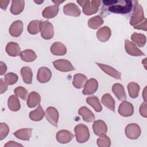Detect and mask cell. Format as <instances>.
I'll return each mask as SVG.
<instances>
[{
  "label": "cell",
  "mask_w": 147,
  "mask_h": 147,
  "mask_svg": "<svg viewBox=\"0 0 147 147\" xmlns=\"http://www.w3.org/2000/svg\"><path fill=\"white\" fill-rule=\"evenodd\" d=\"M103 5L109 6L108 10L111 13L118 14H126L133 8L131 1H103Z\"/></svg>",
  "instance_id": "obj_1"
},
{
  "label": "cell",
  "mask_w": 147,
  "mask_h": 147,
  "mask_svg": "<svg viewBox=\"0 0 147 147\" xmlns=\"http://www.w3.org/2000/svg\"><path fill=\"white\" fill-rule=\"evenodd\" d=\"M77 2L82 7L83 13L90 16L96 13L100 5V1H77Z\"/></svg>",
  "instance_id": "obj_2"
},
{
  "label": "cell",
  "mask_w": 147,
  "mask_h": 147,
  "mask_svg": "<svg viewBox=\"0 0 147 147\" xmlns=\"http://www.w3.org/2000/svg\"><path fill=\"white\" fill-rule=\"evenodd\" d=\"M145 18L142 7L137 1H135L133 13L130 20V24L134 27L140 24Z\"/></svg>",
  "instance_id": "obj_3"
},
{
  "label": "cell",
  "mask_w": 147,
  "mask_h": 147,
  "mask_svg": "<svg viewBox=\"0 0 147 147\" xmlns=\"http://www.w3.org/2000/svg\"><path fill=\"white\" fill-rule=\"evenodd\" d=\"M75 134L76 141L79 143H84L87 141L90 138L88 128L83 124H79L75 127Z\"/></svg>",
  "instance_id": "obj_4"
},
{
  "label": "cell",
  "mask_w": 147,
  "mask_h": 147,
  "mask_svg": "<svg viewBox=\"0 0 147 147\" xmlns=\"http://www.w3.org/2000/svg\"><path fill=\"white\" fill-rule=\"evenodd\" d=\"M41 37L45 40H49L54 36V28L53 25L48 21H41L40 26Z\"/></svg>",
  "instance_id": "obj_5"
},
{
  "label": "cell",
  "mask_w": 147,
  "mask_h": 147,
  "mask_svg": "<svg viewBox=\"0 0 147 147\" xmlns=\"http://www.w3.org/2000/svg\"><path fill=\"white\" fill-rule=\"evenodd\" d=\"M125 132L127 138L131 140H136L140 136L141 131L139 125L136 123H132L126 126Z\"/></svg>",
  "instance_id": "obj_6"
},
{
  "label": "cell",
  "mask_w": 147,
  "mask_h": 147,
  "mask_svg": "<svg viewBox=\"0 0 147 147\" xmlns=\"http://www.w3.org/2000/svg\"><path fill=\"white\" fill-rule=\"evenodd\" d=\"M54 67L61 72H69L75 69L71 63L65 59H59L53 61Z\"/></svg>",
  "instance_id": "obj_7"
},
{
  "label": "cell",
  "mask_w": 147,
  "mask_h": 147,
  "mask_svg": "<svg viewBox=\"0 0 147 147\" xmlns=\"http://www.w3.org/2000/svg\"><path fill=\"white\" fill-rule=\"evenodd\" d=\"M45 115L49 123L56 127L57 126L59 115L56 108L54 107H48L45 111Z\"/></svg>",
  "instance_id": "obj_8"
},
{
  "label": "cell",
  "mask_w": 147,
  "mask_h": 147,
  "mask_svg": "<svg viewBox=\"0 0 147 147\" xmlns=\"http://www.w3.org/2000/svg\"><path fill=\"white\" fill-rule=\"evenodd\" d=\"M119 114L123 117H130L134 113V107L133 105L127 101L123 100L118 107Z\"/></svg>",
  "instance_id": "obj_9"
},
{
  "label": "cell",
  "mask_w": 147,
  "mask_h": 147,
  "mask_svg": "<svg viewBox=\"0 0 147 147\" xmlns=\"http://www.w3.org/2000/svg\"><path fill=\"white\" fill-rule=\"evenodd\" d=\"M52 77L51 70L46 67H40L37 72V79L41 83H45L49 82Z\"/></svg>",
  "instance_id": "obj_10"
},
{
  "label": "cell",
  "mask_w": 147,
  "mask_h": 147,
  "mask_svg": "<svg viewBox=\"0 0 147 147\" xmlns=\"http://www.w3.org/2000/svg\"><path fill=\"white\" fill-rule=\"evenodd\" d=\"M125 48L127 53L133 56H144L145 54L137 46L129 40L125 41Z\"/></svg>",
  "instance_id": "obj_11"
},
{
  "label": "cell",
  "mask_w": 147,
  "mask_h": 147,
  "mask_svg": "<svg viewBox=\"0 0 147 147\" xmlns=\"http://www.w3.org/2000/svg\"><path fill=\"white\" fill-rule=\"evenodd\" d=\"M98 88V81L94 78H91L87 80L82 93L84 95L92 94L96 91Z\"/></svg>",
  "instance_id": "obj_12"
},
{
  "label": "cell",
  "mask_w": 147,
  "mask_h": 147,
  "mask_svg": "<svg viewBox=\"0 0 147 147\" xmlns=\"http://www.w3.org/2000/svg\"><path fill=\"white\" fill-rule=\"evenodd\" d=\"M63 12L65 15L73 17H78L81 13L78 6L72 2L66 4L63 7Z\"/></svg>",
  "instance_id": "obj_13"
},
{
  "label": "cell",
  "mask_w": 147,
  "mask_h": 147,
  "mask_svg": "<svg viewBox=\"0 0 147 147\" xmlns=\"http://www.w3.org/2000/svg\"><path fill=\"white\" fill-rule=\"evenodd\" d=\"M96 64L103 72L110 75V76L116 79H121V73L116 70L115 68H113L112 67L99 63H96Z\"/></svg>",
  "instance_id": "obj_14"
},
{
  "label": "cell",
  "mask_w": 147,
  "mask_h": 147,
  "mask_svg": "<svg viewBox=\"0 0 147 147\" xmlns=\"http://www.w3.org/2000/svg\"><path fill=\"white\" fill-rule=\"evenodd\" d=\"M74 137V135L67 130H61L57 131L56 136L57 141L61 144H67L70 142Z\"/></svg>",
  "instance_id": "obj_15"
},
{
  "label": "cell",
  "mask_w": 147,
  "mask_h": 147,
  "mask_svg": "<svg viewBox=\"0 0 147 147\" xmlns=\"http://www.w3.org/2000/svg\"><path fill=\"white\" fill-rule=\"evenodd\" d=\"M9 33L13 37L20 36L23 31V23L20 20H17L13 22L9 28Z\"/></svg>",
  "instance_id": "obj_16"
},
{
  "label": "cell",
  "mask_w": 147,
  "mask_h": 147,
  "mask_svg": "<svg viewBox=\"0 0 147 147\" xmlns=\"http://www.w3.org/2000/svg\"><path fill=\"white\" fill-rule=\"evenodd\" d=\"M92 129L94 133L99 136L106 134L107 130V125L102 120L95 121L92 125Z\"/></svg>",
  "instance_id": "obj_17"
},
{
  "label": "cell",
  "mask_w": 147,
  "mask_h": 147,
  "mask_svg": "<svg viewBox=\"0 0 147 147\" xmlns=\"http://www.w3.org/2000/svg\"><path fill=\"white\" fill-rule=\"evenodd\" d=\"M51 53L56 56H63L67 53V48L63 43L60 42H53L51 48Z\"/></svg>",
  "instance_id": "obj_18"
},
{
  "label": "cell",
  "mask_w": 147,
  "mask_h": 147,
  "mask_svg": "<svg viewBox=\"0 0 147 147\" xmlns=\"http://www.w3.org/2000/svg\"><path fill=\"white\" fill-rule=\"evenodd\" d=\"M111 35V30L110 28L107 26H105L100 28L96 32V37L101 42L107 41Z\"/></svg>",
  "instance_id": "obj_19"
},
{
  "label": "cell",
  "mask_w": 147,
  "mask_h": 147,
  "mask_svg": "<svg viewBox=\"0 0 147 147\" xmlns=\"http://www.w3.org/2000/svg\"><path fill=\"white\" fill-rule=\"evenodd\" d=\"M78 114L81 115L83 119L87 122H91L95 119V115L93 113L85 106H83L79 109Z\"/></svg>",
  "instance_id": "obj_20"
},
{
  "label": "cell",
  "mask_w": 147,
  "mask_h": 147,
  "mask_svg": "<svg viewBox=\"0 0 147 147\" xmlns=\"http://www.w3.org/2000/svg\"><path fill=\"white\" fill-rule=\"evenodd\" d=\"M6 51L7 53L13 57L20 55L21 49L19 45L17 42H9L6 47Z\"/></svg>",
  "instance_id": "obj_21"
},
{
  "label": "cell",
  "mask_w": 147,
  "mask_h": 147,
  "mask_svg": "<svg viewBox=\"0 0 147 147\" xmlns=\"http://www.w3.org/2000/svg\"><path fill=\"white\" fill-rule=\"evenodd\" d=\"M41 101V97L38 93L35 91L31 92L28 97L26 104L29 108H33L38 105Z\"/></svg>",
  "instance_id": "obj_22"
},
{
  "label": "cell",
  "mask_w": 147,
  "mask_h": 147,
  "mask_svg": "<svg viewBox=\"0 0 147 147\" xmlns=\"http://www.w3.org/2000/svg\"><path fill=\"white\" fill-rule=\"evenodd\" d=\"M59 10V5H54L49 6L44 8L42 11V15L45 18H52L57 14Z\"/></svg>",
  "instance_id": "obj_23"
},
{
  "label": "cell",
  "mask_w": 147,
  "mask_h": 147,
  "mask_svg": "<svg viewBox=\"0 0 147 147\" xmlns=\"http://www.w3.org/2000/svg\"><path fill=\"white\" fill-rule=\"evenodd\" d=\"M112 91L119 100L122 101L126 100V94L125 92L124 88L121 84H114L112 87Z\"/></svg>",
  "instance_id": "obj_24"
},
{
  "label": "cell",
  "mask_w": 147,
  "mask_h": 147,
  "mask_svg": "<svg viewBox=\"0 0 147 147\" xmlns=\"http://www.w3.org/2000/svg\"><path fill=\"white\" fill-rule=\"evenodd\" d=\"M25 1L24 0H13L11 1L10 12L14 15L20 14L24 10Z\"/></svg>",
  "instance_id": "obj_25"
},
{
  "label": "cell",
  "mask_w": 147,
  "mask_h": 147,
  "mask_svg": "<svg viewBox=\"0 0 147 147\" xmlns=\"http://www.w3.org/2000/svg\"><path fill=\"white\" fill-rule=\"evenodd\" d=\"M32 131V129L31 128H24L15 131L13 134L15 137L20 140L28 141L31 137Z\"/></svg>",
  "instance_id": "obj_26"
},
{
  "label": "cell",
  "mask_w": 147,
  "mask_h": 147,
  "mask_svg": "<svg viewBox=\"0 0 147 147\" xmlns=\"http://www.w3.org/2000/svg\"><path fill=\"white\" fill-rule=\"evenodd\" d=\"M87 78L86 75L82 74H76L74 76L72 84L76 88H82L86 84Z\"/></svg>",
  "instance_id": "obj_27"
},
{
  "label": "cell",
  "mask_w": 147,
  "mask_h": 147,
  "mask_svg": "<svg viewBox=\"0 0 147 147\" xmlns=\"http://www.w3.org/2000/svg\"><path fill=\"white\" fill-rule=\"evenodd\" d=\"M44 115V111L40 105H38V106L35 110L30 111L29 113L30 119L34 121H39L42 119Z\"/></svg>",
  "instance_id": "obj_28"
},
{
  "label": "cell",
  "mask_w": 147,
  "mask_h": 147,
  "mask_svg": "<svg viewBox=\"0 0 147 147\" xmlns=\"http://www.w3.org/2000/svg\"><path fill=\"white\" fill-rule=\"evenodd\" d=\"M21 75L22 80L26 84H31L32 82L33 73L29 67H23L21 69Z\"/></svg>",
  "instance_id": "obj_29"
},
{
  "label": "cell",
  "mask_w": 147,
  "mask_h": 147,
  "mask_svg": "<svg viewBox=\"0 0 147 147\" xmlns=\"http://www.w3.org/2000/svg\"><path fill=\"white\" fill-rule=\"evenodd\" d=\"M7 105L9 109L12 111H18L21 106L18 98L14 95H10L8 98Z\"/></svg>",
  "instance_id": "obj_30"
},
{
  "label": "cell",
  "mask_w": 147,
  "mask_h": 147,
  "mask_svg": "<svg viewBox=\"0 0 147 147\" xmlns=\"http://www.w3.org/2000/svg\"><path fill=\"white\" fill-rule=\"evenodd\" d=\"M102 102L107 108L110 110L114 111L115 110V100L111 95L109 94H105L102 97Z\"/></svg>",
  "instance_id": "obj_31"
},
{
  "label": "cell",
  "mask_w": 147,
  "mask_h": 147,
  "mask_svg": "<svg viewBox=\"0 0 147 147\" xmlns=\"http://www.w3.org/2000/svg\"><path fill=\"white\" fill-rule=\"evenodd\" d=\"M21 59L26 62L33 61L37 57L36 53L32 49H25L20 53Z\"/></svg>",
  "instance_id": "obj_32"
},
{
  "label": "cell",
  "mask_w": 147,
  "mask_h": 147,
  "mask_svg": "<svg viewBox=\"0 0 147 147\" xmlns=\"http://www.w3.org/2000/svg\"><path fill=\"white\" fill-rule=\"evenodd\" d=\"M87 103L91 106L95 111L100 112L102 110V106L99 99L96 96H91L86 98Z\"/></svg>",
  "instance_id": "obj_33"
},
{
  "label": "cell",
  "mask_w": 147,
  "mask_h": 147,
  "mask_svg": "<svg viewBox=\"0 0 147 147\" xmlns=\"http://www.w3.org/2000/svg\"><path fill=\"white\" fill-rule=\"evenodd\" d=\"M131 41L138 47H142L146 44V37L141 33H133L131 36Z\"/></svg>",
  "instance_id": "obj_34"
},
{
  "label": "cell",
  "mask_w": 147,
  "mask_h": 147,
  "mask_svg": "<svg viewBox=\"0 0 147 147\" xmlns=\"http://www.w3.org/2000/svg\"><path fill=\"white\" fill-rule=\"evenodd\" d=\"M140 87L139 84L135 82H130L127 84V90L129 95L131 98H136L138 96Z\"/></svg>",
  "instance_id": "obj_35"
},
{
  "label": "cell",
  "mask_w": 147,
  "mask_h": 147,
  "mask_svg": "<svg viewBox=\"0 0 147 147\" xmlns=\"http://www.w3.org/2000/svg\"><path fill=\"white\" fill-rule=\"evenodd\" d=\"M103 24V20L99 16H96L90 18L88 21V26L92 29L99 28Z\"/></svg>",
  "instance_id": "obj_36"
},
{
  "label": "cell",
  "mask_w": 147,
  "mask_h": 147,
  "mask_svg": "<svg viewBox=\"0 0 147 147\" xmlns=\"http://www.w3.org/2000/svg\"><path fill=\"white\" fill-rule=\"evenodd\" d=\"M41 21L39 20H33L29 24L27 30L31 34H37L40 31V26Z\"/></svg>",
  "instance_id": "obj_37"
},
{
  "label": "cell",
  "mask_w": 147,
  "mask_h": 147,
  "mask_svg": "<svg viewBox=\"0 0 147 147\" xmlns=\"http://www.w3.org/2000/svg\"><path fill=\"white\" fill-rule=\"evenodd\" d=\"M96 143L99 147H109L111 145L110 139L105 134L100 136L97 139Z\"/></svg>",
  "instance_id": "obj_38"
},
{
  "label": "cell",
  "mask_w": 147,
  "mask_h": 147,
  "mask_svg": "<svg viewBox=\"0 0 147 147\" xmlns=\"http://www.w3.org/2000/svg\"><path fill=\"white\" fill-rule=\"evenodd\" d=\"M18 76L13 72L7 73L4 78L5 82L7 85H12L15 84L18 80Z\"/></svg>",
  "instance_id": "obj_39"
},
{
  "label": "cell",
  "mask_w": 147,
  "mask_h": 147,
  "mask_svg": "<svg viewBox=\"0 0 147 147\" xmlns=\"http://www.w3.org/2000/svg\"><path fill=\"white\" fill-rule=\"evenodd\" d=\"M14 92L17 96L23 100H25L26 99L28 94V92L26 89L22 86H18L16 87L14 89Z\"/></svg>",
  "instance_id": "obj_40"
},
{
  "label": "cell",
  "mask_w": 147,
  "mask_h": 147,
  "mask_svg": "<svg viewBox=\"0 0 147 147\" xmlns=\"http://www.w3.org/2000/svg\"><path fill=\"white\" fill-rule=\"evenodd\" d=\"M9 132V127L6 123H0V140H3Z\"/></svg>",
  "instance_id": "obj_41"
},
{
  "label": "cell",
  "mask_w": 147,
  "mask_h": 147,
  "mask_svg": "<svg viewBox=\"0 0 147 147\" xmlns=\"http://www.w3.org/2000/svg\"><path fill=\"white\" fill-rule=\"evenodd\" d=\"M146 102H143L140 107V113L141 116L144 118L147 117V109H146Z\"/></svg>",
  "instance_id": "obj_42"
},
{
  "label": "cell",
  "mask_w": 147,
  "mask_h": 147,
  "mask_svg": "<svg viewBox=\"0 0 147 147\" xmlns=\"http://www.w3.org/2000/svg\"><path fill=\"white\" fill-rule=\"evenodd\" d=\"M146 24H147V20L146 18H145L144 20L138 25L134 26V29H141V30H144L145 31L146 30Z\"/></svg>",
  "instance_id": "obj_43"
},
{
  "label": "cell",
  "mask_w": 147,
  "mask_h": 147,
  "mask_svg": "<svg viewBox=\"0 0 147 147\" xmlns=\"http://www.w3.org/2000/svg\"><path fill=\"white\" fill-rule=\"evenodd\" d=\"M7 89V84L6 83L3 82L2 79H0V93L3 94Z\"/></svg>",
  "instance_id": "obj_44"
},
{
  "label": "cell",
  "mask_w": 147,
  "mask_h": 147,
  "mask_svg": "<svg viewBox=\"0 0 147 147\" xmlns=\"http://www.w3.org/2000/svg\"><path fill=\"white\" fill-rule=\"evenodd\" d=\"M23 145L22 144H18L15 141H8L5 145H4V147H10V146H22Z\"/></svg>",
  "instance_id": "obj_45"
},
{
  "label": "cell",
  "mask_w": 147,
  "mask_h": 147,
  "mask_svg": "<svg viewBox=\"0 0 147 147\" xmlns=\"http://www.w3.org/2000/svg\"><path fill=\"white\" fill-rule=\"evenodd\" d=\"M7 71V66L2 61L0 62V75H4Z\"/></svg>",
  "instance_id": "obj_46"
},
{
  "label": "cell",
  "mask_w": 147,
  "mask_h": 147,
  "mask_svg": "<svg viewBox=\"0 0 147 147\" xmlns=\"http://www.w3.org/2000/svg\"><path fill=\"white\" fill-rule=\"evenodd\" d=\"M10 1H4V0H1L0 1V7L3 10H6L7 8L8 4L9 3Z\"/></svg>",
  "instance_id": "obj_47"
},
{
  "label": "cell",
  "mask_w": 147,
  "mask_h": 147,
  "mask_svg": "<svg viewBox=\"0 0 147 147\" xmlns=\"http://www.w3.org/2000/svg\"><path fill=\"white\" fill-rule=\"evenodd\" d=\"M146 86L145 87L144 91H143V94H142V96L144 98V102H146Z\"/></svg>",
  "instance_id": "obj_48"
},
{
  "label": "cell",
  "mask_w": 147,
  "mask_h": 147,
  "mask_svg": "<svg viewBox=\"0 0 147 147\" xmlns=\"http://www.w3.org/2000/svg\"><path fill=\"white\" fill-rule=\"evenodd\" d=\"M64 1H52V2H53V3H55V5H60V3H63V2H64Z\"/></svg>",
  "instance_id": "obj_49"
},
{
  "label": "cell",
  "mask_w": 147,
  "mask_h": 147,
  "mask_svg": "<svg viewBox=\"0 0 147 147\" xmlns=\"http://www.w3.org/2000/svg\"><path fill=\"white\" fill-rule=\"evenodd\" d=\"M44 1H34V2H36V3H38V4H40V3H42V2H43Z\"/></svg>",
  "instance_id": "obj_50"
}]
</instances>
